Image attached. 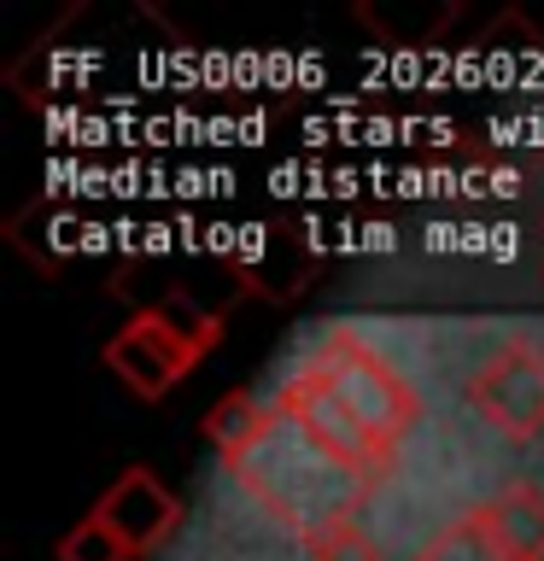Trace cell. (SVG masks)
Returning a JSON list of instances; mask_svg holds the SVG:
<instances>
[{"mask_svg":"<svg viewBox=\"0 0 544 561\" xmlns=\"http://www.w3.org/2000/svg\"><path fill=\"white\" fill-rule=\"evenodd\" d=\"M270 403L345 480L369 491H381L404 468V445L421 427V392L410 375L358 328H328L270 392Z\"/></svg>","mask_w":544,"mask_h":561,"instance_id":"6da1fadb","label":"cell"},{"mask_svg":"<svg viewBox=\"0 0 544 561\" xmlns=\"http://www.w3.org/2000/svg\"><path fill=\"white\" fill-rule=\"evenodd\" d=\"M205 438L217 450V462L228 468V480L293 538L345 515H369L381 497V491L345 480L293 421L275 415L270 398H252V392L217 398L205 415Z\"/></svg>","mask_w":544,"mask_h":561,"instance_id":"7a4b0ae2","label":"cell"},{"mask_svg":"<svg viewBox=\"0 0 544 561\" xmlns=\"http://www.w3.org/2000/svg\"><path fill=\"white\" fill-rule=\"evenodd\" d=\"M217 340H223L217 316H193V310L158 305V310L129 316V322L105 340V368H112L135 398L158 403L217 351Z\"/></svg>","mask_w":544,"mask_h":561,"instance_id":"3957f363","label":"cell"},{"mask_svg":"<svg viewBox=\"0 0 544 561\" xmlns=\"http://www.w3.org/2000/svg\"><path fill=\"white\" fill-rule=\"evenodd\" d=\"M410 561H544V485L503 480L410 550Z\"/></svg>","mask_w":544,"mask_h":561,"instance_id":"277c9868","label":"cell"},{"mask_svg":"<svg viewBox=\"0 0 544 561\" xmlns=\"http://www.w3.org/2000/svg\"><path fill=\"white\" fill-rule=\"evenodd\" d=\"M463 403L503 445L544 438V345L526 333H503L463 375Z\"/></svg>","mask_w":544,"mask_h":561,"instance_id":"5b68a950","label":"cell"},{"mask_svg":"<svg viewBox=\"0 0 544 561\" xmlns=\"http://www.w3.org/2000/svg\"><path fill=\"white\" fill-rule=\"evenodd\" d=\"M88 515H94L105 533H112L117 550L135 561V556H152L158 543H170V533L182 526V503H175V491L158 480L152 468H123Z\"/></svg>","mask_w":544,"mask_h":561,"instance_id":"8992f818","label":"cell"},{"mask_svg":"<svg viewBox=\"0 0 544 561\" xmlns=\"http://www.w3.org/2000/svg\"><path fill=\"white\" fill-rule=\"evenodd\" d=\"M298 550H305V561H386L381 538L363 526V515H345V520L316 526V533L298 538Z\"/></svg>","mask_w":544,"mask_h":561,"instance_id":"52a82bcc","label":"cell"},{"mask_svg":"<svg viewBox=\"0 0 544 561\" xmlns=\"http://www.w3.org/2000/svg\"><path fill=\"white\" fill-rule=\"evenodd\" d=\"M59 561H129V556L117 550L112 533H105V526H100L94 515H82V520L65 533V543H59Z\"/></svg>","mask_w":544,"mask_h":561,"instance_id":"ba28073f","label":"cell"}]
</instances>
